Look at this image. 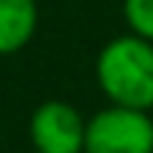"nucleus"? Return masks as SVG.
Instances as JSON below:
<instances>
[{"label":"nucleus","mask_w":153,"mask_h":153,"mask_svg":"<svg viewBox=\"0 0 153 153\" xmlns=\"http://www.w3.org/2000/svg\"><path fill=\"white\" fill-rule=\"evenodd\" d=\"M94 76L108 105L153 111V43L131 31L108 40L97 54Z\"/></svg>","instance_id":"obj_1"},{"label":"nucleus","mask_w":153,"mask_h":153,"mask_svg":"<svg viewBox=\"0 0 153 153\" xmlns=\"http://www.w3.org/2000/svg\"><path fill=\"white\" fill-rule=\"evenodd\" d=\"M82 153H153V116L125 105H108L85 119Z\"/></svg>","instance_id":"obj_2"},{"label":"nucleus","mask_w":153,"mask_h":153,"mask_svg":"<svg viewBox=\"0 0 153 153\" xmlns=\"http://www.w3.org/2000/svg\"><path fill=\"white\" fill-rule=\"evenodd\" d=\"M28 139L37 153H82L85 119L65 99H45L28 116Z\"/></svg>","instance_id":"obj_3"},{"label":"nucleus","mask_w":153,"mask_h":153,"mask_svg":"<svg viewBox=\"0 0 153 153\" xmlns=\"http://www.w3.org/2000/svg\"><path fill=\"white\" fill-rule=\"evenodd\" d=\"M37 0H0V57L23 51L37 34Z\"/></svg>","instance_id":"obj_4"},{"label":"nucleus","mask_w":153,"mask_h":153,"mask_svg":"<svg viewBox=\"0 0 153 153\" xmlns=\"http://www.w3.org/2000/svg\"><path fill=\"white\" fill-rule=\"evenodd\" d=\"M122 20L131 34L153 43V0H122Z\"/></svg>","instance_id":"obj_5"}]
</instances>
